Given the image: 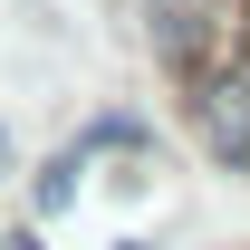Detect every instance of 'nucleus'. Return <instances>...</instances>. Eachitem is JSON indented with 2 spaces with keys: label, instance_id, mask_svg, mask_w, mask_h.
<instances>
[{
  "label": "nucleus",
  "instance_id": "f257e3e1",
  "mask_svg": "<svg viewBox=\"0 0 250 250\" xmlns=\"http://www.w3.org/2000/svg\"><path fill=\"white\" fill-rule=\"evenodd\" d=\"M173 106H183L192 145L231 173V183H250V77L241 67H221V77H192V87H173Z\"/></svg>",
  "mask_w": 250,
  "mask_h": 250
},
{
  "label": "nucleus",
  "instance_id": "f03ea898",
  "mask_svg": "<svg viewBox=\"0 0 250 250\" xmlns=\"http://www.w3.org/2000/svg\"><path fill=\"white\" fill-rule=\"evenodd\" d=\"M77 173H87V154H77V145H67L48 173H29V221H58L67 202H77Z\"/></svg>",
  "mask_w": 250,
  "mask_h": 250
},
{
  "label": "nucleus",
  "instance_id": "7ed1b4c3",
  "mask_svg": "<svg viewBox=\"0 0 250 250\" xmlns=\"http://www.w3.org/2000/svg\"><path fill=\"white\" fill-rule=\"evenodd\" d=\"M0 250H48V241H39V221H20V231H0Z\"/></svg>",
  "mask_w": 250,
  "mask_h": 250
},
{
  "label": "nucleus",
  "instance_id": "20e7f679",
  "mask_svg": "<svg viewBox=\"0 0 250 250\" xmlns=\"http://www.w3.org/2000/svg\"><path fill=\"white\" fill-rule=\"evenodd\" d=\"M0 173H10V135H0Z\"/></svg>",
  "mask_w": 250,
  "mask_h": 250
}]
</instances>
